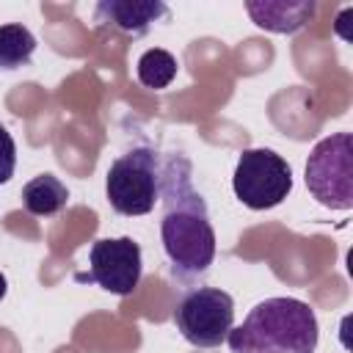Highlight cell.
Returning <instances> with one entry per match:
<instances>
[{
  "instance_id": "cell-1",
  "label": "cell",
  "mask_w": 353,
  "mask_h": 353,
  "mask_svg": "<svg viewBox=\"0 0 353 353\" xmlns=\"http://www.w3.org/2000/svg\"><path fill=\"white\" fill-rule=\"evenodd\" d=\"M193 168L182 154H171L160 168V240L179 279H201L215 259V229L207 201L193 188Z\"/></svg>"
},
{
  "instance_id": "cell-2",
  "label": "cell",
  "mask_w": 353,
  "mask_h": 353,
  "mask_svg": "<svg viewBox=\"0 0 353 353\" xmlns=\"http://www.w3.org/2000/svg\"><path fill=\"white\" fill-rule=\"evenodd\" d=\"M317 314L298 298H265L229 331L232 353H314Z\"/></svg>"
},
{
  "instance_id": "cell-3",
  "label": "cell",
  "mask_w": 353,
  "mask_h": 353,
  "mask_svg": "<svg viewBox=\"0 0 353 353\" xmlns=\"http://www.w3.org/2000/svg\"><path fill=\"white\" fill-rule=\"evenodd\" d=\"M105 193L119 215L135 218L160 201V160L152 146H135L119 154L105 176Z\"/></svg>"
},
{
  "instance_id": "cell-4",
  "label": "cell",
  "mask_w": 353,
  "mask_h": 353,
  "mask_svg": "<svg viewBox=\"0 0 353 353\" xmlns=\"http://www.w3.org/2000/svg\"><path fill=\"white\" fill-rule=\"evenodd\" d=\"M303 179L309 193L328 210L353 207V138L350 132H334L314 143Z\"/></svg>"
},
{
  "instance_id": "cell-5",
  "label": "cell",
  "mask_w": 353,
  "mask_h": 353,
  "mask_svg": "<svg viewBox=\"0 0 353 353\" xmlns=\"http://www.w3.org/2000/svg\"><path fill=\"white\" fill-rule=\"evenodd\" d=\"M232 190L248 210L279 207L292 193V168L273 149H245L237 157Z\"/></svg>"
},
{
  "instance_id": "cell-6",
  "label": "cell",
  "mask_w": 353,
  "mask_h": 353,
  "mask_svg": "<svg viewBox=\"0 0 353 353\" xmlns=\"http://www.w3.org/2000/svg\"><path fill=\"white\" fill-rule=\"evenodd\" d=\"M174 325L193 347H218L234 328V301L221 287H196L176 303Z\"/></svg>"
},
{
  "instance_id": "cell-7",
  "label": "cell",
  "mask_w": 353,
  "mask_h": 353,
  "mask_svg": "<svg viewBox=\"0 0 353 353\" xmlns=\"http://www.w3.org/2000/svg\"><path fill=\"white\" fill-rule=\"evenodd\" d=\"M143 262L141 245L132 237H102L88 251V273L77 276V281H94L105 292L132 295L141 284Z\"/></svg>"
},
{
  "instance_id": "cell-8",
  "label": "cell",
  "mask_w": 353,
  "mask_h": 353,
  "mask_svg": "<svg viewBox=\"0 0 353 353\" xmlns=\"http://www.w3.org/2000/svg\"><path fill=\"white\" fill-rule=\"evenodd\" d=\"M168 17V6L160 0H99L94 19L99 28H113L124 36H143L154 22Z\"/></svg>"
},
{
  "instance_id": "cell-9",
  "label": "cell",
  "mask_w": 353,
  "mask_h": 353,
  "mask_svg": "<svg viewBox=\"0 0 353 353\" xmlns=\"http://www.w3.org/2000/svg\"><path fill=\"white\" fill-rule=\"evenodd\" d=\"M245 11L251 14L254 25L270 33H295L301 30L317 11V6L312 0H298V3H287V0H248Z\"/></svg>"
},
{
  "instance_id": "cell-10",
  "label": "cell",
  "mask_w": 353,
  "mask_h": 353,
  "mask_svg": "<svg viewBox=\"0 0 353 353\" xmlns=\"http://www.w3.org/2000/svg\"><path fill=\"white\" fill-rule=\"evenodd\" d=\"M22 204L30 215L50 218V215H58L69 204V190L58 176L39 174L22 188Z\"/></svg>"
},
{
  "instance_id": "cell-11",
  "label": "cell",
  "mask_w": 353,
  "mask_h": 353,
  "mask_svg": "<svg viewBox=\"0 0 353 353\" xmlns=\"http://www.w3.org/2000/svg\"><path fill=\"white\" fill-rule=\"evenodd\" d=\"M36 36L25 25H0V69H19L33 58Z\"/></svg>"
},
{
  "instance_id": "cell-12",
  "label": "cell",
  "mask_w": 353,
  "mask_h": 353,
  "mask_svg": "<svg viewBox=\"0 0 353 353\" xmlns=\"http://www.w3.org/2000/svg\"><path fill=\"white\" fill-rule=\"evenodd\" d=\"M135 74H138V83L146 85V88H154V91L157 88H168L174 83V77H176V58L168 50L152 47L138 58Z\"/></svg>"
},
{
  "instance_id": "cell-13",
  "label": "cell",
  "mask_w": 353,
  "mask_h": 353,
  "mask_svg": "<svg viewBox=\"0 0 353 353\" xmlns=\"http://www.w3.org/2000/svg\"><path fill=\"white\" fill-rule=\"evenodd\" d=\"M14 168H17V143L11 132L0 124V185H6L14 176Z\"/></svg>"
},
{
  "instance_id": "cell-14",
  "label": "cell",
  "mask_w": 353,
  "mask_h": 353,
  "mask_svg": "<svg viewBox=\"0 0 353 353\" xmlns=\"http://www.w3.org/2000/svg\"><path fill=\"white\" fill-rule=\"evenodd\" d=\"M6 292H8V281H6V276L0 273V301L6 298Z\"/></svg>"
}]
</instances>
